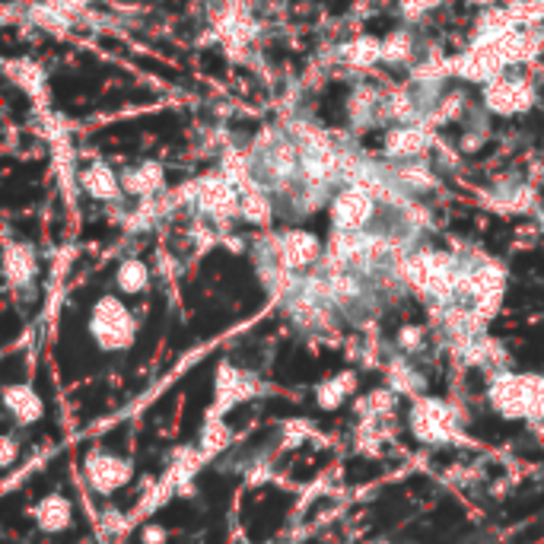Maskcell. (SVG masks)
<instances>
[{
	"label": "cell",
	"instance_id": "obj_1",
	"mask_svg": "<svg viewBox=\"0 0 544 544\" xmlns=\"http://www.w3.org/2000/svg\"><path fill=\"white\" fill-rule=\"evenodd\" d=\"M490 405L513 420H541L544 417V376H516L503 373L490 385Z\"/></svg>",
	"mask_w": 544,
	"mask_h": 544
},
{
	"label": "cell",
	"instance_id": "obj_2",
	"mask_svg": "<svg viewBox=\"0 0 544 544\" xmlns=\"http://www.w3.org/2000/svg\"><path fill=\"white\" fill-rule=\"evenodd\" d=\"M411 430L424 443H452L459 440V420L455 411L440 398H420L411 411Z\"/></svg>",
	"mask_w": 544,
	"mask_h": 544
},
{
	"label": "cell",
	"instance_id": "obj_3",
	"mask_svg": "<svg viewBox=\"0 0 544 544\" xmlns=\"http://www.w3.org/2000/svg\"><path fill=\"white\" fill-rule=\"evenodd\" d=\"M90 328H93V338L99 341V347H105V350L128 347L131 338H134V322H131L128 309L121 306L118 300H112V296H109V300L96 303Z\"/></svg>",
	"mask_w": 544,
	"mask_h": 544
},
{
	"label": "cell",
	"instance_id": "obj_4",
	"mask_svg": "<svg viewBox=\"0 0 544 544\" xmlns=\"http://www.w3.org/2000/svg\"><path fill=\"white\" fill-rule=\"evenodd\" d=\"M86 481L93 484L96 494H112V490L125 487L131 481V465L112 452L96 449L90 452V459H86Z\"/></svg>",
	"mask_w": 544,
	"mask_h": 544
},
{
	"label": "cell",
	"instance_id": "obj_5",
	"mask_svg": "<svg viewBox=\"0 0 544 544\" xmlns=\"http://www.w3.org/2000/svg\"><path fill=\"white\" fill-rule=\"evenodd\" d=\"M370 198L363 195V191L357 188H350L347 195L338 198L335 204V217H338V226H341V233H357L360 226L366 223V217H370Z\"/></svg>",
	"mask_w": 544,
	"mask_h": 544
},
{
	"label": "cell",
	"instance_id": "obj_6",
	"mask_svg": "<svg viewBox=\"0 0 544 544\" xmlns=\"http://www.w3.org/2000/svg\"><path fill=\"white\" fill-rule=\"evenodd\" d=\"M4 401H7V411L20 420V424H35V420L45 414L42 398L35 395L29 385H10L4 392Z\"/></svg>",
	"mask_w": 544,
	"mask_h": 544
},
{
	"label": "cell",
	"instance_id": "obj_7",
	"mask_svg": "<svg viewBox=\"0 0 544 544\" xmlns=\"http://www.w3.org/2000/svg\"><path fill=\"white\" fill-rule=\"evenodd\" d=\"M315 255H319V242H315V236H306V233H287L277 245V258L290 268L309 265Z\"/></svg>",
	"mask_w": 544,
	"mask_h": 544
},
{
	"label": "cell",
	"instance_id": "obj_8",
	"mask_svg": "<svg viewBox=\"0 0 544 544\" xmlns=\"http://www.w3.org/2000/svg\"><path fill=\"white\" fill-rule=\"evenodd\" d=\"M70 516H74V510H70V503L64 497H45L39 506H35V522H39L42 532H64L70 525Z\"/></svg>",
	"mask_w": 544,
	"mask_h": 544
},
{
	"label": "cell",
	"instance_id": "obj_9",
	"mask_svg": "<svg viewBox=\"0 0 544 544\" xmlns=\"http://www.w3.org/2000/svg\"><path fill=\"white\" fill-rule=\"evenodd\" d=\"M217 392H220V405H236V401L249 398L255 392V379L245 376L239 370H233V366H223L220 370V379H217Z\"/></svg>",
	"mask_w": 544,
	"mask_h": 544
},
{
	"label": "cell",
	"instance_id": "obj_10",
	"mask_svg": "<svg viewBox=\"0 0 544 544\" xmlns=\"http://www.w3.org/2000/svg\"><path fill=\"white\" fill-rule=\"evenodd\" d=\"M487 99L497 112H516V109H525V105H529V90H525V83H519V80L494 83Z\"/></svg>",
	"mask_w": 544,
	"mask_h": 544
},
{
	"label": "cell",
	"instance_id": "obj_11",
	"mask_svg": "<svg viewBox=\"0 0 544 544\" xmlns=\"http://www.w3.org/2000/svg\"><path fill=\"white\" fill-rule=\"evenodd\" d=\"M354 385H357L354 373H341V376H335V379H328L325 385H319V405H322L325 411L338 408L341 401H344L350 392H354Z\"/></svg>",
	"mask_w": 544,
	"mask_h": 544
},
{
	"label": "cell",
	"instance_id": "obj_12",
	"mask_svg": "<svg viewBox=\"0 0 544 544\" xmlns=\"http://www.w3.org/2000/svg\"><path fill=\"white\" fill-rule=\"evenodd\" d=\"M35 274V258L29 249H10L7 255V280L13 287H26Z\"/></svg>",
	"mask_w": 544,
	"mask_h": 544
},
{
	"label": "cell",
	"instance_id": "obj_13",
	"mask_svg": "<svg viewBox=\"0 0 544 544\" xmlns=\"http://www.w3.org/2000/svg\"><path fill=\"white\" fill-rule=\"evenodd\" d=\"M424 144H427V137H424V134L414 131V128H405V131H395V134H392L389 150H392L395 156H417L420 150H424Z\"/></svg>",
	"mask_w": 544,
	"mask_h": 544
},
{
	"label": "cell",
	"instance_id": "obj_14",
	"mask_svg": "<svg viewBox=\"0 0 544 544\" xmlns=\"http://www.w3.org/2000/svg\"><path fill=\"white\" fill-rule=\"evenodd\" d=\"M86 188L93 191L96 198H115V191H118V185H115V179H112V172L105 169V166H96V169H90L86 172Z\"/></svg>",
	"mask_w": 544,
	"mask_h": 544
},
{
	"label": "cell",
	"instance_id": "obj_15",
	"mask_svg": "<svg viewBox=\"0 0 544 544\" xmlns=\"http://www.w3.org/2000/svg\"><path fill=\"white\" fill-rule=\"evenodd\" d=\"M147 277L150 274L140 261H128V265H121V271H118V287L128 290V293H140L147 287Z\"/></svg>",
	"mask_w": 544,
	"mask_h": 544
},
{
	"label": "cell",
	"instance_id": "obj_16",
	"mask_svg": "<svg viewBox=\"0 0 544 544\" xmlns=\"http://www.w3.org/2000/svg\"><path fill=\"white\" fill-rule=\"evenodd\" d=\"M389 382H392V389L408 392V395H420V392H424V379H420V376L411 370V366H392Z\"/></svg>",
	"mask_w": 544,
	"mask_h": 544
},
{
	"label": "cell",
	"instance_id": "obj_17",
	"mask_svg": "<svg viewBox=\"0 0 544 544\" xmlns=\"http://www.w3.org/2000/svg\"><path fill=\"white\" fill-rule=\"evenodd\" d=\"M226 440H230V430H226L220 420H207V427H204V436H201V443H204V452H220L226 446Z\"/></svg>",
	"mask_w": 544,
	"mask_h": 544
},
{
	"label": "cell",
	"instance_id": "obj_18",
	"mask_svg": "<svg viewBox=\"0 0 544 544\" xmlns=\"http://www.w3.org/2000/svg\"><path fill=\"white\" fill-rule=\"evenodd\" d=\"M16 452H20V446H16V440H13V436H4V459H0V465L10 468V465H13V459H16Z\"/></svg>",
	"mask_w": 544,
	"mask_h": 544
},
{
	"label": "cell",
	"instance_id": "obj_19",
	"mask_svg": "<svg viewBox=\"0 0 544 544\" xmlns=\"http://www.w3.org/2000/svg\"><path fill=\"white\" fill-rule=\"evenodd\" d=\"M401 347H408V350H417L420 347V331L417 328H405V331H401Z\"/></svg>",
	"mask_w": 544,
	"mask_h": 544
},
{
	"label": "cell",
	"instance_id": "obj_20",
	"mask_svg": "<svg viewBox=\"0 0 544 544\" xmlns=\"http://www.w3.org/2000/svg\"><path fill=\"white\" fill-rule=\"evenodd\" d=\"M166 541V532L160 529V525H147L144 529V544H163Z\"/></svg>",
	"mask_w": 544,
	"mask_h": 544
}]
</instances>
